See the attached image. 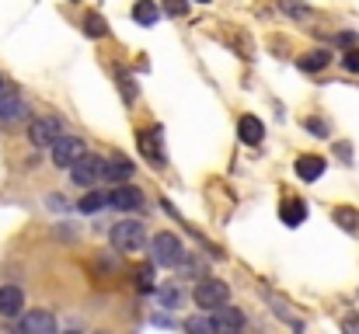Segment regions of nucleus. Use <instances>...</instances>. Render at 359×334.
Segmentation results:
<instances>
[{
  "mask_svg": "<svg viewBox=\"0 0 359 334\" xmlns=\"http://www.w3.org/2000/svg\"><path fill=\"white\" fill-rule=\"evenodd\" d=\"M143 244H147V226L143 223L119 220L112 226V247L119 254H136V251H143Z\"/></svg>",
  "mask_w": 359,
  "mask_h": 334,
  "instance_id": "f257e3e1",
  "label": "nucleus"
},
{
  "mask_svg": "<svg viewBox=\"0 0 359 334\" xmlns=\"http://www.w3.org/2000/svg\"><path fill=\"white\" fill-rule=\"evenodd\" d=\"M150 251H154V261L161 268H178L185 261V247H182V240L175 233H157L154 244H150Z\"/></svg>",
  "mask_w": 359,
  "mask_h": 334,
  "instance_id": "f03ea898",
  "label": "nucleus"
},
{
  "mask_svg": "<svg viewBox=\"0 0 359 334\" xmlns=\"http://www.w3.org/2000/svg\"><path fill=\"white\" fill-rule=\"evenodd\" d=\"M192 296H196V303H199L203 310H220V307L231 303V289H227V282H220V279H203Z\"/></svg>",
  "mask_w": 359,
  "mask_h": 334,
  "instance_id": "7ed1b4c3",
  "label": "nucleus"
},
{
  "mask_svg": "<svg viewBox=\"0 0 359 334\" xmlns=\"http://www.w3.org/2000/svg\"><path fill=\"white\" fill-rule=\"evenodd\" d=\"M84 157H88V146H84V139H77V136H60V139L53 143V164H56V167H77Z\"/></svg>",
  "mask_w": 359,
  "mask_h": 334,
  "instance_id": "20e7f679",
  "label": "nucleus"
},
{
  "mask_svg": "<svg viewBox=\"0 0 359 334\" xmlns=\"http://www.w3.org/2000/svg\"><path fill=\"white\" fill-rule=\"evenodd\" d=\"M70 178H74L81 188H95L98 181L109 178V160H102V157H84L77 167H70Z\"/></svg>",
  "mask_w": 359,
  "mask_h": 334,
  "instance_id": "39448f33",
  "label": "nucleus"
},
{
  "mask_svg": "<svg viewBox=\"0 0 359 334\" xmlns=\"http://www.w3.org/2000/svg\"><path fill=\"white\" fill-rule=\"evenodd\" d=\"M60 136H63V125H60V118H32V122H28V143H32L35 150H42V146H53Z\"/></svg>",
  "mask_w": 359,
  "mask_h": 334,
  "instance_id": "423d86ee",
  "label": "nucleus"
},
{
  "mask_svg": "<svg viewBox=\"0 0 359 334\" xmlns=\"http://www.w3.org/2000/svg\"><path fill=\"white\" fill-rule=\"evenodd\" d=\"M28 118V105L18 98V91L11 84L0 88V125H18Z\"/></svg>",
  "mask_w": 359,
  "mask_h": 334,
  "instance_id": "0eeeda50",
  "label": "nucleus"
},
{
  "mask_svg": "<svg viewBox=\"0 0 359 334\" xmlns=\"http://www.w3.org/2000/svg\"><path fill=\"white\" fill-rule=\"evenodd\" d=\"M11 334H60V331H56V317L49 310H32V314H21V321L11 328Z\"/></svg>",
  "mask_w": 359,
  "mask_h": 334,
  "instance_id": "6e6552de",
  "label": "nucleus"
},
{
  "mask_svg": "<svg viewBox=\"0 0 359 334\" xmlns=\"http://www.w3.org/2000/svg\"><path fill=\"white\" fill-rule=\"evenodd\" d=\"M112 206L122 209V213H136V209H143V192L133 188V185H116L112 188Z\"/></svg>",
  "mask_w": 359,
  "mask_h": 334,
  "instance_id": "1a4fd4ad",
  "label": "nucleus"
},
{
  "mask_svg": "<svg viewBox=\"0 0 359 334\" xmlns=\"http://www.w3.org/2000/svg\"><path fill=\"white\" fill-rule=\"evenodd\" d=\"M140 150H143V157L150 160V164H157V167H164V143H161V129H143L140 132Z\"/></svg>",
  "mask_w": 359,
  "mask_h": 334,
  "instance_id": "9d476101",
  "label": "nucleus"
},
{
  "mask_svg": "<svg viewBox=\"0 0 359 334\" xmlns=\"http://www.w3.org/2000/svg\"><path fill=\"white\" fill-rule=\"evenodd\" d=\"M21 307H25V293L18 286H4L0 289V317L14 321V317H21Z\"/></svg>",
  "mask_w": 359,
  "mask_h": 334,
  "instance_id": "9b49d317",
  "label": "nucleus"
},
{
  "mask_svg": "<svg viewBox=\"0 0 359 334\" xmlns=\"http://www.w3.org/2000/svg\"><path fill=\"white\" fill-rule=\"evenodd\" d=\"M325 167H328V160H325V157L304 153V157L297 160V178H300V181H318V178L325 174Z\"/></svg>",
  "mask_w": 359,
  "mask_h": 334,
  "instance_id": "f8f14e48",
  "label": "nucleus"
},
{
  "mask_svg": "<svg viewBox=\"0 0 359 334\" xmlns=\"http://www.w3.org/2000/svg\"><path fill=\"white\" fill-rule=\"evenodd\" d=\"M238 136L241 143H248V146H258L262 143V136H265V125H262V118H255V115H244L238 122Z\"/></svg>",
  "mask_w": 359,
  "mask_h": 334,
  "instance_id": "ddd939ff",
  "label": "nucleus"
},
{
  "mask_svg": "<svg viewBox=\"0 0 359 334\" xmlns=\"http://www.w3.org/2000/svg\"><path fill=\"white\" fill-rule=\"evenodd\" d=\"M185 334H224V328H220L217 314H196L185 321Z\"/></svg>",
  "mask_w": 359,
  "mask_h": 334,
  "instance_id": "4468645a",
  "label": "nucleus"
},
{
  "mask_svg": "<svg viewBox=\"0 0 359 334\" xmlns=\"http://www.w3.org/2000/svg\"><path fill=\"white\" fill-rule=\"evenodd\" d=\"M279 216H283L286 226H300V223L307 220V206H304L300 199H286L283 209H279Z\"/></svg>",
  "mask_w": 359,
  "mask_h": 334,
  "instance_id": "2eb2a0df",
  "label": "nucleus"
},
{
  "mask_svg": "<svg viewBox=\"0 0 359 334\" xmlns=\"http://www.w3.org/2000/svg\"><path fill=\"white\" fill-rule=\"evenodd\" d=\"M129 178H133V160H129V157H112V160H109V181L126 185Z\"/></svg>",
  "mask_w": 359,
  "mask_h": 334,
  "instance_id": "dca6fc26",
  "label": "nucleus"
},
{
  "mask_svg": "<svg viewBox=\"0 0 359 334\" xmlns=\"http://www.w3.org/2000/svg\"><path fill=\"white\" fill-rule=\"evenodd\" d=\"M105 206H112V192H98V188H91V192L81 199V213H98V209H105Z\"/></svg>",
  "mask_w": 359,
  "mask_h": 334,
  "instance_id": "f3484780",
  "label": "nucleus"
},
{
  "mask_svg": "<svg viewBox=\"0 0 359 334\" xmlns=\"http://www.w3.org/2000/svg\"><path fill=\"white\" fill-rule=\"evenodd\" d=\"M213 314H217V321H220L224 334H227V331H241V324H244L241 310H234V307H220V310H213Z\"/></svg>",
  "mask_w": 359,
  "mask_h": 334,
  "instance_id": "a211bd4d",
  "label": "nucleus"
},
{
  "mask_svg": "<svg viewBox=\"0 0 359 334\" xmlns=\"http://www.w3.org/2000/svg\"><path fill=\"white\" fill-rule=\"evenodd\" d=\"M157 14H161V11H157L154 0H140V4L133 7V21H140V25H154Z\"/></svg>",
  "mask_w": 359,
  "mask_h": 334,
  "instance_id": "6ab92c4d",
  "label": "nucleus"
},
{
  "mask_svg": "<svg viewBox=\"0 0 359 334\" xmlns=\"http://www.w3.org/2000/svg\"><path fill=\"white\" fill-rule=\"evenodd\" d=\"M328 60H332V56H328L325 49H314V53H307V56L300 60V70H307V74H318V70H325V67H328Z\"/></svg>",
  "mask_w": 359,
  "mask_h": 334,
  "instance_id": "aec40b11",
  "label": "nucleus"
},
{
  "mask_svg": "<svg viewBox=\"0 0 359 334\" xmlns=\"http://www.w3.org/2000/svg\"><path fill=\"white\" fill-rule=\"evenodd\" d=\"M332 216H335V223H339L346 233H356V230H359V213H356V209H349V206H339Z\"/></svg>",
  "mask_w": 359,
  "mask_h": 334,
  "instance_id": "412c9836",
  "label": "nucleus"
},
{
  "mask_svg": "<svg viewBox=\"0 0 359 334\" xmlns=\"http://www.w3.org/2000/svg\"><path fill=\"white\" fill-rule=\"evenodd\" d=\"M84 32H88L91 39H105V35H109V25H105L102 14H88V18H84Z\"/></svg>",
  "mask_w": 359,
  "mask_h": 334,
  "instance_id": "4be33fe9",
  "label": "nucleus"
},
{
  "mask_svg": "<svg viewBox=\"0 0 359 334\" xmlns=\"http://www.w3.org/2000/svg\"><path fill=\"white\" fill-rule=\"evenodd\" d=\"M157 300H161L164 310H175V307L182 303V289H178V286H164V289L157 293Z\"/></svg>",
  "mask_w": 359,
  "mask_h": 334,
  "instance_id": "5701e85b",
  "label": "nucleus"
},
{
  "mask_svg": "<svg viewBox=\"0 0 359 334\" xmlns=\"http://www.w3.org/2000/svg\"><path fill=\"white\" fill-rule=\"evenodd\" d=\"M136 286H140L143 293H150V289H154V272H150V268H140V272H136Z\"/></svg>",
  "mask_w": 359,
  "mask_h": 334,
  "instance_id": "b1692460",
  "label": "nucleus"
},
{
  "mask_svg": "<svg viewBox=\"0 0 359 334\" xmlns=\"http://www.w3.org/2000/svg\"><path fill=\"white\" fill-rule=\"evenodd\" d=\"M279 7H283L286 14H293V18H307V7H304L300 0H283Z\"/></svg>",
  "mask_w": 359,
  "mask_h": 334,
  "instance_id": "393cba45",
  "label": "nucleus"
},
{
  "mask_svg": "<svg viewBox=\"0 0 359 334\" xmlns=\"http://www.w3.org/2000/svg\"><path fill=\"white\" fill-rule=\"evenodd\" d=\"M189 11V4L185 0H164V14H171V18H182Z\"/></svg>",
  "mask_w": 359,
  "mask_h": 334,
  "instance_id": "a878e982",
  "label": "nucleus"
},
{
  "mask_svg": "<svg viewBox=\"0 0 359 334\" xmlns=\"http://www.w3.org/2000/svg\"><path fill=\"white\" fill-rule=\"evenodd\" d=\"M342 63H346V70H353V74H359V49H349V53L342 56Z\"/></svg>",
  "mask_w": 359,
  "mask_h": 334,
  "instance_id": "bb28decb",
  "label": "nucleus"
},
{
  "mask_svg": "<svg viewBox=\"0 0 359 334\" xmlns=\"http://www.w3.org/2000/svg\"><path fill=\"white\" fill-rule=\"evenodd\" d=\"M122 95H126V102H136V84H133V77H122Z\"/></svg>",
  "mask_w": 359,
  "mask_h": 334,
  "instance_id": "cd10ccee",
  "label": "nucleus"
},
{
  "mask_svg": "<svg viewBox=\"0 0 359 334\" xmlns=\"http://www.w3.org/2000/svg\"><path fill=\"white\" fill-rule=\"evenodd\" d=\"M307 129H311V132H318V136H328V125H325L321 118H307Z\"/></svg>",
  "mask_w": 359,
  "mask_h": 334,
  "instance_id": "c85d7f7f",
  "label": "nucleus"
},
{
  "mask_svg": "<svg viewBox=\"0 0 359 334\" xmlns=\"http://www.w3.org/2000/svg\"><path fill=\"white\" fill-rule=\"evenodd\" d=\"M342 331H346V334H359V321H356V317H346V321H342Z\"/></svg>",
  "mask_w": 359,
  "mask_h": 334,
  "instance_id": "c756f323",
  "label": "nucleus"
},
{
  "mask_svg": "<svg viewBox=\"0 0 359 334\" xmlns=\"http://www.w3.org/2000/svg\"><path fill=\"white\" fill-rule=\"evenodd\" d=\"M339 42H342V46H356V35H353V32H346V35H339Z\"/></svg>",
  "mask_w": 359,
  "mask_h": 334,
  "instance_id": "7c9ffc66",
  "label": "nucleus"
},
{
  "mask_svg": "<svg viewBox=\"0 0 359 334\" xmlns=\"http://www.w3.org/2000/svg\"><path fill=\"white\" fill-rule=\"evenodd\" d=\"M0 88H4V77H0Z\"/></svg>",
  "mask_w": 359,
  "mask_h": 334,
  "instance_id": "2f4dec72",
  "label": "nucleus"
},
{
  "mask_svg": "<svg viewBox=\"0 0 359 334\" xmlns=\"http://www.w3.org/2000/svg\"><path fill=\"white\" fill-rule=\"evenodd\" d=\"M227 334H238V331H227Z\"/></svg>",
  "mask_w": 359,
  "mask_h": 334,
  "instance_id": "473e14b6",
  "label": "nucleus"
},
{
  "mask_svg": "<svg viewBox=\"0 0 359 334\" xmlns=\"http://www.w3.org/2000/svg\"><path fill=\"white\" fill-rule=\"evenodd\" d=\"M70 334H77V331H70Z\"/></svg>",
  "mask_w": 359,
  "mask_h": 334,
  "instance_id": "72a5a7b5",
  "label": "nucleus"
},
{
  "mask_svg": "<svg viewBox=\"0 0 359 334\" xmlns=\"http://www.w3.org/2000/svg\"><path fill=\"white\" fill-rule=\"evenodd\" d=\"M203 4H206V0H203Z\"/></svg>",
  "mask_w": 359,
  "mask_h": 334,
  "instance_id": "f704fd0d",
  "label": "nucleus"
}]
</instances>
